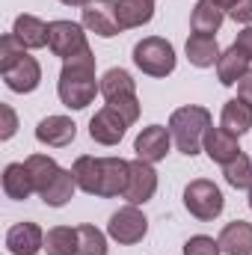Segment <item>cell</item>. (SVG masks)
<instances>
[{"label":"cell","mask_w":252,"mask_h":255,"mask_svg":"<svg viewBox=\"0 0 252 255\" xmlns=\"http://www.w3.org/2000/svg\"><path fill=\"white\" fill-rule=\"evenodd\" d=\"M101 92V80L95 77V54L86 48L83 54L71 57L63 63L60 80H57V95L68 110H86L95 95Z\"/></svg>","instance_id":"1"},{"label":"cell","mask_w":252,"mask_h":255,"mask_svg":"<svg viewBox=\"0 0 252 255\" xmlns=\"http://www.w3.org/2000/svg\"><path fill=\"white\" fill-rule=\"evenodd\" d=\"M214 125L211 119V110L208 107H199V104H184L178 110H172L169 116V133H172V145L187 154V157H196L202 151V142H205V133L208 128Z\"/></svg>","instance_id":"2"},{"label":"cell","mask_w":252,"mask_h":255,"mask_svg":"<svg viewBox=\"0 0 252 255\" xmlns=\"http://www.w3.org/2000/svg\"><path fill=\"white\" fill-rule=\"evenodd\" d=\"M133 65L148 77H169L178 65V57L172 42L160 36H145L142 42L133 45Z\"/></svg>","instance_id":"3"},{"label":"cell","mask_w":252,"mask_h":255,"mask_svg":"<svg viewBox=\"0 0 252 255\" xmlns=\"http://www.w3.org/2000/svg\"><path fill=\"white\" fill-rule=\"evenodd\" d=\"M184 208L199 223H214L223 214V208H226V196L214 181L196 178V181H190L184 187Z\"/></svg>","instance_id":"4"},{"label":"cell","mask_w":252,"mask_h":255,"mask_svg":"<svg viewBox=\"0 0 252 255\" xmlns=\"http://www.w3.org/2000/svg\"><path fill=\"white\" fill-rule=\"evenodd\" d=\"M107 235L110 241H116L119 247H133L148 235V217L139 211V205H125L119 208L110 223H107Z\"/></svg>","instance_id":"5"},{"label":"cell","mask_w":252,"mask_h":255,"mask_svg":"<svg viewBox=\"0 0 252 255\" xmlns=\"http://www.w3.org/2000/svg\"><path fill=\"white\" fill-rule=\"evenodd\" d=\"M0 74H3V83H6L12 92H18V95H30V92H36L39 83H42V65H39L36 57H30L27 51L18 54L15 60H9V63L0 65Z\"/></svg>","instance_id":"6"},{"label":"cell","mask_w":252,"mask_h":255,"mask_svg":"<svg viewBox=\"0 0 252 255\" xmlns=\"http://www.w3.org/2000/svg\"><path fill=\"white\" fill-rule=\"evenodd\" d=\"M48 48H51V54L54 57H60V60H71V57H77V54H83L86 48H89V42H86V27L83 24H77V21H51V42H48Z\"/></svg>","instance_id":"7"},{"label":"cell","mask_w":252,"mask_h":255,"mask_svg":"<svg viewBox=\"0 0 252 255\" xmlns=\"http://www.w3.org/2000/svg\"><path fill=\"white\" fill-rule=\"evenodd\" d=\"M80 24L86 27V33H95L101 39H113L122 33L119 27V12H116V0H92L89 6H83L80 12Z\"/></svg>","instance_id":"8"},{"label":"cell","mask_w":252,"mask_h":255,"mask_svg":"<svg viewBox=\"0 0 252 255\" xmlns=\"http://www.w3.org/2000/svg\"><path fill=\"white\" fill-rule=\"evenodd\" d=\"M157 193V172H154V163H145V160H130V175H127V187H125V199L127 205H145L151 202Z\"/></svg>","instance_id":"9"},{"label":"cell","mask_w":252,"mask_h":255,"mask_svg":"<svg viewBox=\"0 0 252 255\" xmlns=\"http://www.w3.org/2000/svg\"><path fill=\"white\" fill-rule=\"evenodd\" d=\"M169 148H172V133H169V128H163V125L142 128V130L136 133V139H133V151H136V157L145 160V163H160V160H166Z\"/></svg>","instance_id":"10"},{"label":"cell","mask_w":252,"mask_h":255,"mask_svg":"<svg viewBox=\"0 0 252 255\" xmlns=\"http://www.w3.org/2000/svg\"><path fill=\"white\" fill-rule=\"evenodd\" d=\"M127 128L130 125H127L125 119H122L113 107L104 104V107L89 119V136H92V142H98V145H119Z\"/></svg>","instance_id":"11"},{"label":"cell","mask_w":252,"mask_h":255,"mask_svg":"<svg viewBox=\"0 0 252 255\" xmlns=\"http://www.w3.org/2000/svg\"><path fill=\"white\" fill-rule=\"evenodd\" d=\"M127 175H130V160H125V157H101V187H98V199L125 196Z\"/></svg>","instance_id":"12"},{"label":"cell","mask_w":252,"mask_h":255,"mask_svg":"<svg viewBox=\"0 0 252 255\" xmlns=\"http://www.w3.org/2000/svg\"><path fill=\"white\" fill-rule=\"evenodd\" d=\"M74 136H77V125L68 116H45L36 125V139L48 148H65L74 142Z\"/></svg>","instance_id":"13"},{"label":"cell","mask_w":252,"mask_h":255,"mask_svg":"<svg viewBox=\"0 0 252 255\" xmlns=\"http://www.w3.org/2000/svg\"><path fill=\"white\" fill-rule=\"evenodd\" d=\"M202 151L214 160V163H220V166H226V163H232L244 148H241V142H238V136L235 133H229L226 128H208V133H205V142H202Z\"/></svg>","instance_id":"14"},{"label":"cell","mask_w":252,"mask_h":255,"mask_svg":"<svg viewBox=\"0 0 252 255\" xmlns=\"http://www.w3.org/2000/svg\"><path fill=\"white\" fill-rule=\"evenodd\" d=\"M6 250L9 255H36L45 250V232L36 223H15L6 232Z\"/></svg>","instance_id":"15"},{"label":"cell","mask_w":252,"mask_h":255,"mask_svg":"<svg viewBox=\"0 0 252 255\" xmlns=\"http://www.w3.org/2000/svg\"><path fill=\"white\" fill-rule=\"evenodd\" d=\"M12 36L27 48V51H39V48H48L51 42V24H45L39 15H18L15 24H12Z\"/></svg>","instance_id":"16"},{"label":"cell","mask_w":252,"mask_h":255,"mask_svg":"<svg viewBox=\"0 0 252 255\" xmlns=\"http://www.w3.org/2000/svg\"><path fill=\"white\" fill-rule=\"evenodd\" d=\"M217 241H220L223 255H252V223L247 220L226 223Z\"/></svg>","instance_id":"17"},{"label":"cell","mask_w":252,"mask_h":255,"mask_svg":"<svg viewBox=\"0 0 252 255\" xmlns=\"http://www.w3.org/2000/svg\"><path fill=\"white\" fill-rule=\"evenodd\" d=\"M184 54H187L190 65H196V68H211V65L220 63V57H223L217 36H202V33L190 36L187 45H184Z\"/></svg>","instance_id":"18"},{"label":"cell","mask_w":252,"mask_h":255,"mask_svg":"<svg viewBox=\"0 0 252 255\" xmlns=\"http://www.w3.org/2000/svg\"><path fill=\"white\" fill-rule=\"evenodd\" d=\"M3 193L12 202H24V199H30L36 193L27 163H6V169H3Z\"/></svg>","instance_id":"19"},{"label":"cell","mask_w":252,"mask_h":255,"mask_svg":"<svg viewBox=\"0 0 252 255\" xmlns=\"http://www.w3.org/2000/svg\"><path fill=\"white\" fill-rule=\"evenodd\" d=\"M252 60L238 48V45H232L229 51H223V57H220V63H217V77H220V83L223 86H238L241 80H244V74L252 68Z\"/></svg>","instance_id":"20"},{"label":"cell","mask_w":252,"mask_h":255,"mask_svg":"<svg viewBox=\"0 0 252 255\" xmlns=\"http://www.w3.org/2000/svg\"><path fill=\"white\" fill-rule=\"evenodd\" d=\"M220 128H226L235 136H244L252 128V104L244 98H229L220 113Z\"/></svg>","instance_id":"21"},{"label":"cell","mask_w":252,"mask_h":255,"mask_svg":"<svg viewBox=\"0 0 252 255\" xmlns=\"http://www.w3.org/2000/svg\"><path fill=\"white\" fill-rule=\"evenodd\" d=\"M226 21V12L220 6H214L211 0H196L193 12H190V27L193 33H202V36H217L220 27Z\"/></svg>","instance_id":"22"},{"label":"cell","mask_w":252,"mask_h":255,"mask_svg":"<svg viewBox=\"0 0 252 255\" xmlns=\"http://www.w3.org/2000/svg\"><path fill=\"white\" fill-rule=\"evenodd\" d=\"M71 175L77 181V190H83L86 196H98V187H101V157L80 154L71 163Z\"/></svg>","instance_id":"23"},{"label":"cell","mask_w":252,"mask_h":255,"mask_svg":"<svg viewBox=\"0 0 252 255\" xmlns=\"http://www.w3.org/2000/svg\"><path fill=\"white\" fill-rule=\"evenodd\" d=\"M116 12H119V27L133 30L154 18V0H116Z\"/></svg>","instance_id":"24"},{"label":"cell","mask_w":252,"mask_h":255,"mask_svg":"<svg viewBox=\"0 0 252 255\" xmlns=\"http://www.w3.org/2000/svg\"><path fill=\"white\" fill-rule=\"evenodd\" d=\"M24 163H27V169H30V175H33V187H36L39 196L48 190V187L54 184V178L63 172V166H60L51 154H30Z\"/></svg>","instance_id":"25"},{"label":"cell","mask_w":252,"mask_h":255,"mask_svg":"<svg viewBox=\"0 0 252 255\" xmlns=\"http://www.w3.org/2000/svg\"><path fill=\"white\" fill-rule=\"evenodd\" d=\"M101 95H104V101L136 95V80L130 77V71H125V68H107L101 74Z\"/></svg>","instance_id":"26"},{"label":"cell","mask_w":252,"mask_h":255,"mask_svg":"<svg viewBox=\"0 0 252 255\" xmlns=\"http://www.w3.org/2000/svg\"><path fill=\"white\" fill-rule=\"evenodd\" d=\"M74 193H77V181H74L71 169H63V172L54 178V184L42 193L39 199H42L48 208H65V205L74 199Z\"/></svg>","instance_id":"27"},{"label":"cell","mask_w":252,"mask_h":255,"mask_svg":"<svg viewBox=\"0 0 252 255\" xmlns=\"http://www.w3.org/2000/svg\"><path fill=\"white\" fill-rule=\"evenodd\" d=\"M45 253L48 255H77V229L54 226L45 235Z\"/></svg>","instance_id":"28"},{"label":"cell","mask_w":252,"mask_h":255,"mask_svg":"<svg viewBox=\"0 0 252 255\" xmlns=\"http://www.w3.org/2000/svg\"><path fill=\"white\" fill-rule=\"evenodd\" d=\"M107 238L110 235H104L101 229H95L89 223L77 226V255H107L110 253Z\"/></svg>","instance_id":"29"},{"label":"cell","mask_w":252,"mask_h":255,"mask_svg":"<svg viewBox=\"0 0 252 255\" xmlns=\"http://www.w3.org/2000/svg\"><path fill=\"white\" fill-rule=\"evenodd\" d=\"M223 175H226V184H232L235 190H252V160L244 151L223 166Z\"/></svg>","instance_id":"30"},{"label":"cell","mask_w":252,"mask_h":255,"mask_svg":"<svg viewBox=\"0 0 252 255\" xmlns=\"http://www.w3.org/2000/svg\"><path fill=\"white\" fill-rule=\"evenodd\" d=\"M184 255H223V250H220V241L208 235H193L184 244Z\"/></svg>","instance_id":"31"},{"label":"cell","mask_w":252,"mask_h":255,"mask_svg":"<svg viewBox=\"0 0 252 255\" xmlns=\"http://www.w3.org/2000/svg\"><path fill=\"white\" fill-rule=\"evenodd\" d=\"M107 107H113L122 119H125L127 125H133L136 119H139V110H142V104H139V98L136 95H127V98H116V101H107Z\"/></svg>","instance_id":"32"},{"label":"cell","mask_w":252,"mask_h":255,"mask_svg":"<svg viewBox=\"0 0 252 255\" xmlns=\"http://www.w3.org/2000/svg\"><path fill=\"white\" fill-rule=\"evenodd\" d=\"M226 15H229L235 24H247V27H250L252 24V0H238Z\"/></svg>","instance_id":"33"},{"label":"cell","mask_w":252,"mask_h":255,"mask_svg":"<svg viewBox=\"0 0 252 255\" xmlns=\"http://www.w3.org/2000/svg\"><path fill=\"white\" fill-rule=\"evenodd\" d=\"M0 113H3V130H0V139H12L15 130H18V116L9 104H0Z\"/></svg>","instance_id":"34"},{"label":"cell","mask_w":252,"mask_h":255,"mask_svg":"<svg viewBox=\"0 0 252 255\" xmlns=\"http://www.w3.org/2000/svg\"><path fill=\"white\" fill-rule=\"evenodd\" d=\"M235 45H238V48H241V51H244V54H247V57L252 60V24H250V27H244V30L238 33Z\"/></svg>","instance_id":"35"},{"label":"cell","mask_w":252,"mask_h":255,"mask_svg":"<svg viewBox=\"0 0 252 255\" xmlns=\"http://www.w3.org/2000/svg\"><path fill=\"white\" fill-rule=\"evenodd\" d=\"M238 98H244V101H250L252 104V68L244 74V80L238 83Z\"/></svg>","instance_id":"36"},{"label":"cell","mask_w":252,"mask_h":255,"mask_svg":"<svg viewBox=\"0 0 252 255\" xmlns=\"http://www.w3.org/2000/svg\"><path fill=\"white\" fill-rule=\"evenodd\" d=\"M211 3H214V6H220L223 12H229V9H232V6H235L238 0H211Z\"/></svg>","instance_id":"37"},{"label":"cell","mask_w":252,"mask_h":255,"mask_svg":"<svg viewBox=\"0 0 252 255\" xmlns=\"http://www.w3.org/2000/svg\"><path fill=\"white\" fill-rule=\"evenodd\" d=\"M60 3H63V6H80V9H83V6H89L92 0H60Z\"/></svg>","instance_id":"38"},{"label":"cell","mask_w":252,"mask_h":255,"mask_svg":"<svg viewBox=\"0 0 252 255\" xmlns=\"http://www.w3.org/2000/svg\"><path fill=\"white\" fill-rule=\"evenodd\" d=\"M250 208H252V190H250Z\"/></svg>","instance_id":"39"}]
</instances>
